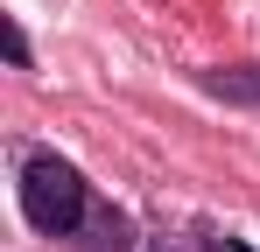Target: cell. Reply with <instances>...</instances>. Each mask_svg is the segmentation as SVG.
I'll return each instance as SVG.
<instances>
[{
	"label": "cell",
	"instance_id": "6da1fadb",
	"mask_svg": "<svg viewBox=\"0 0 260 252\" xmlns=\"http://www.w3.org/2000/svg\"><path fill=\"white\" fill-rule=\"evenodd\" d=\"M21 217L43 238H78L91 217V189L63 154H28L21 161Z\"/></svg>",
	"mask_w": 260,
	"mask_h": 252
},
{
	"label": "cell",
	"instance_id": "7a4b0ae2",
	"mask_svg": "<svg viewBox=\"0 0 260 252\" xmlns=\"http://www.w3.org/2000/svg\"><path fill=\"white\" fill-rule=\"evenodd\" d=\"M211 91H218V98H246V105H253V98H260V77H253V70H218Z\"/></svg>",
	"mask_w": 260,
	"mask_h": 252
},
{
	"label": "cell",
	"instance_id": "3957f363",
	"mask_svg": "<svg viewBox=\"0 0 260 252\" xmlns=\"http://www.w3.org/2000/svg\"><path fill=\"white\" fill-rule=\"evenodd\" d=\"M7 63L28 70V35H21V21H7Z\"/></svg>",
	"mask_w": 260,
	"mask_h": 252
},
{
	"label": "cell",
	"instance_id": "277c9868",
	"mask_svg": "<svg viewBox=\"0 0 260 252\" xmlns=\"http://www.w3.org/2000/svg\"><path fill=\"white\" fill-rule=\"evenodd\" d=\"M218 252H253V245H239V238H218Z\"/></svg>",
	"mask_w": 260,
	"mask_h": 252
}]
</instances>
